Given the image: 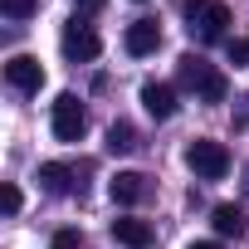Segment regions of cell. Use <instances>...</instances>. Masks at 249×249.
Listing matches in <instances>:
<instances>
[{
    "label": "cell",
    "mask_w": 249,
    "mask_h": 249,
    "mask_svg": "<svg viewBox=\"0 0 249 249\" xmlns=\"http://www.w3.org/2000/svg\"><path fill=\"white\" fill-rule=\"evenodd\" d=\"M176 78H181V88H191L200 103H225V98H230V78H225L205 54H181Z\"/></svg>",
    "instance_id": "1"
},
{
    "label": "cell",
    "mask_w": 249,
    "mask_h": 249,
    "mask_svg": "<svg viewBox=\"0 0 249 249\" xmlns=\"http://www.w3.org/2000/svg\"><path fill=\"white\" fill-rule=\"evenodd\" d=\"M225 25H230V5H225V0H191V5H186L191 39L215 44V39H225Z\"/></svg>",
    "instance_id": "2"
},
{
    "label": "cell",
    "mask_w": 249,
    "mask_h": 249,
    "mask_svg": "<svg viewBox=\"0 0 249 249\" xmlns=\"http://www.w3.org/2000/svg\"><path fill=\"white\" fill-rule=\"evenodd\" d=\"M186 166L200 176V181H220L230 171V147L215 142V137H191L186 142Z\"/></svg>",
    "instance_id": "3"
},
{
    "label": "cell",
    "mask_w": 249,
    "mask_h": 249,
    "mask_svg": "<svg viewBox=\"0 0 249 249\" xmlns=\"http://www.w3.org/2000/svg\"><path fill=\"white\" fill-rule=\"evenodd\" d=\"M59 49H64L69 64H93V59L103 54V39H98V30H93L83 15H73V20L64 25V35H59Z\"/></svg>",
    "instance_id": "4"
},
{
    "label": "cell",
    "mask_w": 249,
    "mask_h": 249,
    "mask_svg": "<svg viewBox=\"0 0 249 249\" xmlns=\"http://www.w3.org/2000/svg\"><path fill=\"white\" fill-rule=\"evenodd\" d=\"M49 127H54L59 142H83V132H88V112H83L78 93H59V98H54V107H49Z\"/></svg>",
    "instance_id": "5"
},
{
    "label": "cell",
    "mask_w": 249,
    "mask_h": 249,
    "mask_svg": "<svg viewBox=\"0 0 249 249\" xmlns=\"http://www.w3.org/2000/svg\"><path fill=\"white\" fill-rule=\"evenodd\" d=\"M5 83H10L15 93H39V88H44V64H39L35 54H15V59L5 64Z\"/></svg>",
    "instance_id": "6"
},
{
    "label": "cell",
    "mask_w": 249,
    "mask_h": 249,
    "mask_svg": "<svg viewBox=\"0 0 249 249\" xmlns=\"http://www.w3.org/2000/svg\"><path fill=\"white\" fill-rule=\"evenodd\" d=\"M122 49H127L132 59L157 54V49H161V25H157V20H132L127 35H122Z\"/></svg>",
    "instance_id": "7"
},
{
    "label": "cell",
    "mask_w": 249,
    "mask_h": 249,
    "mask_svg": "<svg viewBox=\"0 0 249 249\" xmlns=\"http://www.w3.org/2000/svg\"><path fill=\"white\" fill-rule=\"evenodd\" d=\"M112 239H117L122 249H152L157 230H152L147 220H137V215H122V220H112Z\"/></svg>",
    "instance_id": "8"
},
{
    "label": "cell",
    "mask_w": 249,
    "mask_h": 249,
    "mask_svg": "<svg viewBox=\"0 0 249 249\" xmlns=\"http://www.w3.org/2000/svg\"><path fill=\"white\" fill-rule=\"evenodd\" d=\"M107 191H112V200H117V205H137V200H147V191H152V186H147V176H142V171H117V176L107 181Z\"/></svg>",
    "instance_id": "9"
},
{
    "label": "cell",
    "mask_w": 249,
    "mask_h": 249,
    "mask_svg": "<svg viewBox=\"0 0 249 249\" xmlns=\"http://www.w3.org/2000/svg\"><path fill=\"white\" fill-rule=\"evenodd\" d=\"M142 107H147L157 122L176 117V88H171V83H142Z\"/></svg>",
    "instance_id": "10"
},
{
    "label": "cell",
    "mask_w": 249,
    "mask_h": 249,
    "mask_svg": "<svg viewBox=\"0 0 249 249\" xmlns=\"http://www.w3.org/2000/svg\"><path fill=\"white\" fill-rule=\"evenodd\" d=\"M78 171H83V166H73V161H44V166H39V186H44L49 196H69Z\"/></svg>",
    "instance_id": "11"
},
{
    "label": "cell",
    "mask_w": 249,
    "mask_h": 249,
    "mask_svg": "<svg viewBox=\"0 0 249 249\" xmlns=\"http://www.w3.org/2000/svg\"><path fill=\"white\" fill-rule=\"evenodd\" d=\"M210 225H215L220 239H239V234H244V210H239V205H215V210H210Z\"/></svg>",
    "instance_id": "12"
},
{
    "label": "cell",
    "mask_w": 249,
    "mask_h": 249,
    "mask_svg": "<svg viewBox=\"0 0 249 249\" xmlns=\"http://www.w3.org/2000/svg\"><path fill=\"white\" fill-rule=\"evenodd\" d=\"M142 142H137V127L132 122H112L107 127V152H137Z\"/></svg>",
    "instance_id": "13"
},
{
    "label": "cell",
    "mask_w": 249,
    "mask_h": 249,
    "mask_svg": "<svg viewBox=\"0 0 249 249\" xmlns=\"http://www.w3.org/2000/svg\"><path fill=\"white\" fill-rule=\"evenodd\" d=\"M0 10H5L10 20H30L39 10V0H0Z\"/></svg>",
    "instance_id": "14"
},
{
    "label": "cell",
    "mask_w": 249,
    "mask_h": 249,
    "mask_svg": "<svg viewBox=\"0 0 249 249\" xmlns=\"http://www.w3.org/2000/svg\"><path fill=\"white\" fill-rule=\"evenodd\" d=\"M225 54H230V64H234V69H249V39H230V44H225Z\"/></svg>",
    "instance_id": "15"
},
{
    "label": "cell",
    "mask_w": 249,
    "mask_h": 249,
    "mask_svg": "<svg viewBox=\"0 0 249 249\" xmlns=\"http://www.w3.org/2000/svg\"><path fill=\"white\" fill-rule=\"evenodd\" d=\"M20 205H25L20 186H5V215H20Z\"/></svg>",
    "instance_id": "16"
},
{
    "label": "cell",
    "mask_w": 249,
    "mask_h": 249,
    "mask_svg": "<svg viewBox=\"0 0 249 249\" xmlns=\"http://www.w3.org/2000/svg\"><path fill=\"white\" fill-rule=\"evenodd\" d=\"M54 249H78V230H59L54 234Z\"/></svg>",
    "instance_id": "17"
},
{
    "label": "cell",
    "mask_w": 249,
    "mask_h": 249,
    "mask_svg": "<svg viewBox=\"0 0 249 249\" xmlns=\"http://www.w3.org/2000/svg\"><path fill=\"white\" fill-rule=\"evenodd\" d=\"M103 5H107V0H73V10H78V15H98Z\"/></svg>",
    "instance_id": "18"
},
{
    "label": "cell",
    "mask_w": 249,
    "mask_h": 249,
    "mask_svg": "<svg viewBox=\"0 0 249 249\" xmlns=\"http://www.w3.org/2000/svg\"><path fill=\"white\" fill-rule=\"evenodd\" d=\"M186 249H225V244H220V239H191Z\"/></svg>",
    "instance_id": "19"
}]
</instances>
